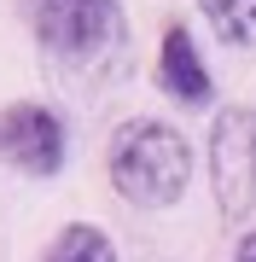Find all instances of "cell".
Listing matches in <instances>:
<instances>
[{"label": "cell", "instance_id": "obj_1", "mask_svg": "<svg viewBox=\"0 0 256 262\" xmlns=\"http://www.w3.org/2000/svg\"><path fill=\"white\" fill-rule=\"evenodd\" d=\"M29 35L64 82H111L128 58L123 0H24Z\"/></svg>", "mask_w": 256, "mask_h": 262}, {"label": "cell", "instance_id": "obj_2", "mask_svg": "<svg viewBox=\"0 0 256 262\" xmlns=\"http://www.w3.org/2000/svg\"><path fill=\"white\" fill-rule=\"evenodd\" d=\"M105 169H111V187L117 198H128L134 210H175L187 198L192 175V146L175 122L157 117H134L111 134V151H105Z\"/></svg>", "mask_w": 256, "mask_h": 262}, {"label": "cell", "instance_id": "obj_3", "mask_svg": "<svg viewBox=\"0 0 256 262\" xmlns=\"http://www.w3.org/2000/svg\"><path fill=\"white\" fill-rule=\"evenodd\" d=\"M210 192L221 222L256 210V105H221L210 122Z\"/></svg>", "mask_w": 256, "mask_h": 262}, {"label": "cell", "instance_id": "obj_4", "mask_svg": "<svg viewBox=\"0 0 256 262\" xmlns=\"http://www.w3.org/2000/svg\"><path fill=\"white\" fill-rule=\"evenodd\" d=\"M0 158L29 181H53L64 169V158H70L64 117L53 105H41V99H12L0 111Z\"/></svg>", "mask_w": 256, "mask_h": 262}, {"label": "cell", "instance_id": "obj_5", "mask_svg": "<svg viewBox=\"0 0 256 262\" xmlns=\"http://www.w3.org/2000/svg\"><path fill=\"white\" fill-rule=\"evenodd\" d=\"M157 88H163V99L180 105V111H198V105L216 99V82H210L204 53H198V41H192L187 24H169L163 41H157Z\"/></svg>", "mask_w": 256, "mask_h": 262}, {"label": "cell", "instance_id": "obj_6", "mask_svg": "<svg viewBox=\"0 0 256 262\" xmlns=\"http://www.w3.org/2000/svg\"><path fill=\"white\" fill-rule=\"evenodd\" d=\"M41 262H117V245H111V233L94 227V222H64V227L47 239Z\"/></svg>", "mask_w": 256, "mask_h": 262}, {"label": "cell", "instance_id": "obj_7", "mask_svg": "<svg viewBox=\"0 0 256 262\" xmlns=\"http://www.w3.org/2000/svg\"><path fill=\"white\" fill-rule=\"evenodd\" d=\"M198 12L227 47H256V0H198Z\"/></svg>", "mask_w": 256, "mask_h": 262}, {"label": "cell", "instance_id": "obj_8", "mask_svg": "<svg viewBox=\"0 0 256 262\" xmlns=\"http://www.w3.org/2000/svg\"><path fill=\"white\" fill-rule=\"evenodd\" d=\"M233 262H256V227H250V233L233 245Z\"/></svg>", "mask_w": 256, "mask_h": 262}]
</instances>
